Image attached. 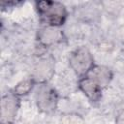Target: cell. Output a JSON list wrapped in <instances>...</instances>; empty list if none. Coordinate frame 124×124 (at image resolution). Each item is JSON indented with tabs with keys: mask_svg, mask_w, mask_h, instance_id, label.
<instances>
[{
	"mask_svg": "<svg viewBox=\"0 0 124 124\" xmlns=\"http://www.w3.org/2000/svg\"><path fill=\"white\" fill-rule=\"evenodd\" d=\"M36 81L30 78H26V79H23L21 81H19L13 89L12 93H14L16 96L17 97H21V96H26L27 94H29L33 88L35 87L36 85Z\"/></svg>",
	"mask_w": 124,
	"mask_h": 124,
	"instance_id": "cell-9",
	"label": "cell"
},
{
	"mask_svg": "<svg viewBox=\"0 0 124 124\" xmlns=\"http://www.w3.org/2000/svg\"><path fill=\"white\" fill-rule=\"evenodd\" d=\"M35 101L40 111L51 113L55 111L58 105V94L56 90L47 83L38 84L35 91Z\"/></svg>",
	"mask_w": 124,
	"mask_h": 124,
	"instance_id": "cell-3",
	"label": "cell"
},
{
	"mask_svg": "<svg viewBox=\"0 0 124 124\" xmlns=\"http://www.w3.org/2000/svg\"><path fill=\"white\" fill-rule=\"evenodd\" d=\"M69 64L72 70L79 77H84L94 67V57L85 46H79L72 51L69 57Z\"/></svg>",
	"mask_w": 124,
	"mask_h": 124,
	"instance_id": "cell-2",
	"label": "cell"
},
{
	"mask_svg": "<svg viewBox=\"0 0 124 124\" xmlns=\"http://www.w3.org/2000/svg\"><path fill=\"white\" fill-rule=\"evenodd\" d=\"M54 74V64L49 57L42 58L34 67L32 78L37 84L47 83Z\"/></svg>",
	"mask_w": 124,
	"mask_h": 124,
	"instance_id": "cell-5",
	"label": "cell"
},
{
	"mask_svg": "<svg viewBox=\"0 0 124 124\" xmlns=\"http://www.w3.org/2000/svg\"><path fill=\"white\" fill-rule=\"evenodd\" d=\"M116 124H124V110H122L116 117Z\"/></svg>",
	"mask_w": 124,
	"mask_h": 124,
	"instance_id": "cell-11",
	"label": "cell"
},
{
	"mask_svg": "<svg viewBox=\"0 0 124 124\" xmlns=\"http://www.w3.org/2000/svg\"><path fill=\"white\" fill-rule=\"evenodd\" d=\"M36 10L45 26L59 28L65 23L68 16L66 6L58 1H38L36 2Z\"/></svg>",
	"mask_w": 124,
	"mask_h": 124,
	"instance_id": "cell-1",
	"label": "cell"
},
{
	"mask_svg": "<svg viewBox=\"0 0 124 124\" xmlns=\"http://www.w3.org/2000/svg\"><path fill=\"white\" fill-rule=\"evenodd\" d=\"M86 76H88L93 80H95L104 89L111 81L113 74H112V71L108 67L95 64L94 67L88 72V74Z\"/></svg>",
	"mask_w": 124,
	"mask_h": 124,
	"instance_id": "cell-8",
	"label": "cell"
},
{
	"mask_svg": "<svg viewBox=\"0 0 124 124\" xmlns=\"http://www.w3.org/2000/svg\"><path fill=\"white\" fill-rule=\"evenodd\" d=\"M62 124H84V119L78 113H68L61 118Z\"/></svg>",
	"mask_w": 124,
	"mask_h": 124,
	"instance_id": "cell-10",
	"label": "cell"
},
{
	"mask_svg": "<svg viewBox=\"0 0 124 124\" xmlns=\"http://www.w3.org/2000/svg\"><path fill=\"white\" fill-rule=\"evenodd\" d=\"M64 35L57 27L44 26L37 33V40L43 46H50L63 41Z\"/></svg>",
	"mask_w": 124,
	"mask_h": 124,
	"instance_id": "cell-7",
	"label": "cell"
},
{
	"mask_svg": "<svg viewBox=\"0 0 124 124\" xmlns=\"http://www.w3.org/2000/svg\"><path fill=\"white\" fill-rule=\"evenodd\" d=\"M78 85L79 90L87 97L89 101L96 103L101 100L103 88L88 76L79 78Z\"/></svg>",
	"mask_w": 124,
	"mask_h": 124,
	"instance_id": "cell-6",
	"label": "cell"
},
{
	"mask_svg": "<svg viewBox=\"0 0 124 124\" xmlns=\"http://www.w3.org/2000/svg\"><path fill=\"white\" fill-rule=\"evenodd\" d=\"M19 97L14 93H9L2 97L1 101V122L2 124H12L19 108Z\"/></svg>",
	"mask_w": 124,
	"mask_h": 124,
	"instance_id": "cell-4",
	"label": "cell"
}]
</instances>
